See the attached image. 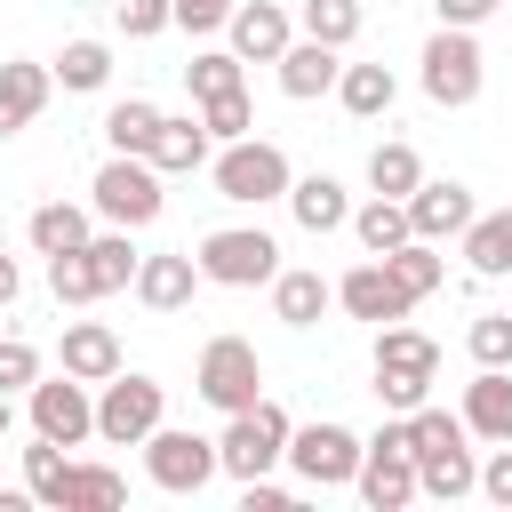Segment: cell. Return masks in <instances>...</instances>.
<instances>
[{
  "label": "cell",
  "mask_w": 512,
  "mask_h": 512,
  "mask_svg": "<svg viewBox=\"0 0 512 512\" xmlns=\"http://www.w3.org/2000/svg\"><path fill=\"white\" fill-rule=\"evenodd\" d=\"M280 456H288V408H280V400H248V408L224 416V432H216V472L256 480V472H272Z\"/></svg>",
  "instance_id": "cell-1"
},
{
  "label": "cell",
  "mask_w": 512,
  "mask_h": 512,
  "mask_svg": "<svg viewBox=\"0 0 512 512\" xmlns=\"http://www.w3.org/2000/svg\"><path fill=\"white\" fill-rule=\"evenodd\" d=\"M432 376H440V344H432L424 328L384 320V336H376V400L408 416V408L432 392Z\"/></svg>",
  "instance_id": "cell-2"
},
{
  "label": "cell",
  "mask_w": 512,
  "mask_h": 512,
  "mask_svg": "<svg viewBox=\"0 0 512 512\" xmlns=\"http://www.w3.org/2000/svg\"><path fill=\"white\" fill-rule=\"evenodd\" d=\"M88 200H96V216H104V224H120V232H136V224H152V216L168 208V192H160V168H152L144 152H112V160L96 168Z\"/></svg>",
  "instance_id": "cell-3"
},
{
  "label": "cell",
  "mask_w": 512,
  "mask_h": 512,
  "mask_svg": "<svg viewBox=\"0 0 512 512\" xmlns=\"http://www.w3.org/2000/svg\"><path fill=\"white\" fill-rule=\"evenodd\" d=\"M192 264H200V280H216V288H272V272H280V240L256 232V224H224V232L200 240Z\"/></svg>",
  "instance_id": "cell-4"
},
{
  "label": "cell",
  "mask_w": 512,
  "mask_h": 512,
  "mask_svg": "<svg viewBox=\"0 0 512 512\" xmlns=\"http://www.w3.org/2000/svg\"><path fill=\"white\" fill-rule=\"evenodd\" d=\"M216 192L240 200V208H264V200H288V152L264 144V136H232L216 152Z\"/></svg>",
  "instance_id": "cell-5"
},
{
  "label": "cell",
  "mask_w": 512,
  "mask_h": 512,
  "mask_svg": "<svg viewBox=\"0 0 512 512\" xmlns=\"http://www.w3.org/2000/svg\"><path fill=\"white\" fill-rule=\"evenodd\" d=\"M424 96H432L440 112H464V104L480 96V40H472L464 24H440V32L424 40Z\"/></svg>",
  "instance_id": "cell-6"
},
{
  "label": "cell",
  "mask_w": 512,
  "mask_h": 512,
  "mask_svg": "<svg viewBox=\"0 0 512 512\" xmlns=\"http://www.w3.org/2000/svg\"><path fill=\"white\" fill-rule=\"evenodd\" d=\"M136 448H144L152 488H168V496H200V488L216 480V440H200V432H168V424H152Z\"/></svg>",
  "instance_id": "cell-7"
},
{
  "label": "cell",
  "mask_w": 512,
  "mask_h": 512,
  "mask_svg": "<svg viewBox=\"0 0 512 512\" xmlns=\"http://www.w3.org/2000/svg\"><path fill=\"white\" fill-rule=\"evenodd\" d=\"M200 400L208 408H248V400H264V360H256V344L248 336H208V352H200Z\"/></svg>",
  "instance_id": "cell-8"
},
{
  "label": "cell",
  "mask_w": 512,
  "mask_h": 512,
  "mask_svg": "<svg viewBox=\"0 0 512 512\" xmlns=\"http://www.w3.org/2000/svg\"><path fill=\"white\" fill-rule=\"evenodd\" d=\"M152 424H160V384H152V376H128V368H112V376H104V392H96V440H112V448H136Z\"/></svg>",
  "instance_id": "cell-9"
},
{
  "label": "cell",
  "mask_w": 512,
  "mask_h": 512,
  "mask_svg": "<svg viewBox=\"0 0 512 512\" xmlns=\"http://www.w3.org/2000/svg\"><path fill=\"white\" fill-rule=\"evenodd\" d=\"M32 432L40 440H56V448H80L88 432H96V400H88V384L80 376H32Z\"/></svg>",
  "instance_id": "cell-10"
},
{
  "label": "cell",
  "mask_w": 512,
  "mask_h": 512,
  "mask_svg": "<svg viewBox=\"0 0 512 512\" xmlns=\"http://www.w3.org/2000/svg\"><path fill=\"white\" fill-rule=\"evenodd\" d=\"M288 464L312 480V488H344L352 472H360V440L344 432V424H288Z\"/></svg>",
  "instance_id": "cell-11"
},
{
  "label": "cell",
  "mask_w": 512,
  "mask_h": 512,
  "mask_svg": "<svg viewBox=\"0 0 512 512\" xmlns=\"http://www.w3.org/2000/svg\"><path fill=\"white\" fill-rule=\"evenodd\" d=\"M336 304H344L352 320H376V328H384V320H408V304H416V296L392 280V264H384V256H368V264H352V272L336 280Z\"/></svg>",
  "instance_id": "cell-12"
},
{
  "label": "cell",
  "mask_w": 512,
  "mask_h": 512,
  "mask_svg": "<svg viewBox=\"0 0 512 512\" xmlns=\"http://www.w3.org/2000/svg\"><path fill=\"white\" fill-rule=\"evenodd\" d=\"M224 32H232V56L240 64H280V48L296 40L288 32V8H272V0H232Z\"/></svg>",
  "instance_id": "cell-13"
},
{
  "label": "cell",
  "mask_w": 512,
  "mask_h": 512,
  "mask_svg": "<svg viewBox=\"0 0 512 512\" xmlns=\"http://www.w3.org/2000/svg\"><path fill=\"white\" fill-rule=\"evenodd\" d=\"M472 216H480V208H472V192H464L456 176H440V184H416V192H408V232H416V240H456Z\"/></svg>",
  "instance_id": "cell-14"
},
{
  "label": "cell",
  "mask_w": 512,
  "mask_h": 512,
  "mask_svg": "<svg viewBox=\"0 0 512 512\" xmlns=\"http://www.w3.org/2000/svg\"><path fill=\"white\" fill-rule=\"evenodd\" d=\"M56 360H64V376H80V384H104V376L120 368V336H112L104 320H64V336H56Z\"/></svg>",
  "instance_id": "cell-15"
},
{
  "label": "cell",
  "mask_w": 512,
  "mask_h": 512,
  "mask_svg": "<svg viewBox=\"0 0 512 512\" xmlns=\"http://www.w3.org/2000/svg\"><path fill=\"white\" fill-rule=\"evenodd\" d=\"M360 496L376 504V512H400L408 496H416V456L408 448H360Z\"/></svg>",
  "instance_id": "cell-16"
},
{
  "label": "cell",
  "mask_w": 512,
  "mask_h": 512,
  "mask_svg": "<svg viewBox=\"0 0 512 512\" xmlns=\"http://www.w3.org/2000/svg\"><path fill=\"white\" fill-rule=\"evenodd\" d=\"M336 72H344V56H336L328 40H288V48H280V88H288L296 104L328 96V88H336Z\"/></svg>",
  "instance_id": "cell-17"
},
{
  "label": "cell",
  "mask_w": 512,
  "mask_h": 512,
  "mask_svg": "<svg viewBox=\"0 0 512 512\" xmlns=\"http://www.w3.org/2000/svg\"><path fill=\"white\" fill-rule=\"evenodd\" d=\"M128 288H136L152 312H184V304H192V288H200V264H192V248H184V256H144Z\"/></svg>",
  "instance_id": "cell-18"
},
{
  "label": "cell",
  "mask_w": 512,
  "mask_h": 512,
  "mask_svg": "<svg viewBox=\"0 0 512 512\" xmlns=\"http://www.w3.org/2000/svg\"><path fill=\"white\" fill-rule=\"evenodd\" d=\"M464 432L512 440V376H504V368H480V376L464 384Z\"/></svg>",
  "instance_id": "cell-19"
},
{
  "label": "cell",
  "mask_w": 512,
  "mask_h": 512,
  "mask_svg": "<svg viewBox=\"0 0 512 512\" xmlns=\"http://www.w3.org/2000/svg\"><path fill=\"white\" fill-rule=\"evenodd\" d=\"M48 88H56V72H48V64H0V136L32 128V120H40V104H48Z\"/></svg>",
  "instance_id": "cell-20"
},
{
  "label": "cell",
  "mask_w": 512,
  "mask_h": 512,
  "mask_svg": "<svg viewBox=\"0 0 512 512\" xmlns=\"http://www.w3.org/2000/svg\"><path fill=\"white\" fill-rule=\"evenodd\" d=\"M144 160H152L160 176H192V168L208 160V128H200V120H176V112H160V128H152Z\"/></svg>",
  "instance_id": "cell-21"
},
{
  "label": "cell",
  "mask_w": 512,
  "mask_h": 512,
  "mask_svg": "<svg viewBox=\"0 0 512 512\" xmlns=\"http://www.w3.org/2000/svg\"><path fill=\"white\" fill-rule=\"evenodd\" d=\"M288 208H296L304 232H344L352 224V200H344L336 176H288Z\"/></svg>",
  "instance_id": "cell-22"
},
{
  "label": "cell",
  "mask_w": 512,
  "mask_h": 512,
  "mask_svg": "<svg viewBox=\"0 0 512 512\" xmlns=\"http://www.w3.org/2000/svg\"><path fill=\"white\" fill-rule=\"evenodd\" d=\"M456 240H464V264H472L480 280H504V272H512V208H488V216H472Z\"/></svg>",
  "instance_id": "cell-23"
},
{
  "label": "cell",
  "mask_w": 512,
  "mask_h": 512,
  "mask_svg": "<svg viewBox=\"0 0 512 512\" xmlns=\"http://www.w3.org/2000/svg\"><path fill=\"white\" fill-rule=\"evenodd\" d=\"M336 96H344L352 120H384L392 96H400V80H392V64H344L336 72Z\"/></svg>",
  "instance_id": "cell-24"
},
{
  "label": "cell",
  "mask_w": 512,
  "mask_h": 512,
  "mask_svg": "<svg viewBox=\"0 0 512 512\" xmlns=\"http://www.w3.org/2000/svg\"><path fill=\"white\" fill-rule=\"evenodd\" d=\"M328 304H336V288H328L320 272H272V320H288V328H312Z\"/></svg>",
  "instance_id": "cell-25"
},
{
  "label": "cell",
  "mask_w": 512,
  "mask_h": 512,
  "mask_svg": "<svg viewBox=\"0 0 512 512\" xmlns=\"http://www.w3.org/2000/svg\"><path fill=\"white\" fill-rule=\"evenodd\" d=\"M352 240L368 248V256H392L400 240H408V200H368V208H352Z\"/></svg>",
  "instance_id": "cell-26"
},
{
  "label": "cell",
  "mask_w": 512,
  "mask_h": 512,
  "mask_svg": "<svg viewBox=\"0 0 512 512\" xmlns=\"http://www.w3.org/2000/svg\"><path fill=\"white\" fill-rule=\"evenodd\" d=\"M80 256H88V272H96V288H104V296H112V288H128V280H136V264H144V256L128 248V232H120V224H112V232H88V240H80Z\"/></svg>",
  "instance_id": "cell-27"
},
{
  "label": "cell",
  "mask_w": 512,
  "mask_h": 512,
  "mask_svg": "<svg viewBox=\"0 0 512 512\" xmlns=\"http://www.w3.org/2000/svg\"><path fill=\"white\" fill-rule=\"evenodd\" d=\"M480 488V464H472V448H440V456H424L416 464V496H472Z\"/></svg>",
  "instance_id": "cell-28"
},
{
  "label": "cell",
  "mask_w": 512,
  "mask_h": 512,
  "mask_svg": "<svg viewBox=\"0 0 512 512\" xmlns=\"http://www.w3.org/2000/svg\"><path fill=\"white\" fill-rule=\"evenodd\" d=\"M64 480H72V456H64L56 440H40V432H32V448H24V496L64 512Z\"/></svg>",
  "instance_id": "cell-29"
},
{
  "label": "cell",
  "mask_w": 512,
  "mask_h": 512,
  "mask_svg": "<svg viewBox=\"0 0 512 512\" xmlns=\"http://www.w3.org/2000/svg\"><path fill=\"white\" fill-rule=\"evenodd\" d=\"M384 264H392V280H400L408 296H432V288L448 280V264H440V240H416V232H408V240H400Z\"/></svg>",
  "instance_id": "cell-30"
},
{
  "label": "cell",
  "mask_w": 512,
  "mask_h": 512,
  "mask_svg": "<svg viewBox=\"0 0 512 512\" xmlns=\"http://www.w3.org/2000/svg\"><path fill=\"white\" fill-rule=\"evenodd\" d=\"M120 496H128V480L112 464H72V480H64V512H120Z\"/></svg>",
  "instance_id": "cell-31"
},
{
  "label": "cell",
  "mask_w": 512,
  "mask_h": 512,
  "mask_svg": "<svg viewBox=\"0 0 512 512\" xmlns=\"http://www.w3.org/2000/svg\"><path fill=\"white\" fill-rule=\"evenodd\" d=\"M152 128H160V104H152V96H120V104L104 112V144H112V152H144Z\"/></svg>",
  "instance_id": "cell-32"
},
{
  "label": "cell",
  "mask_w": 512,
  "mask_h": 512,
  "mask_svg": "<svg viewBox=\"0 0 512 512\" xmlns=\"http://www.w3.org/2000/svg\"><path fill=\"white\" fill-rule=\"evenodd\" d=\"M368 184H376L384 200H408V192L424 184V160H416V144H376V152H368Z\"/></svg>",
  "instance_id": "cell-33"
},
{
  "label": "cell",
  "mask_w": 512,
  "mask_h": 512,
  "mask_svg": "<svg viewBox=\"0 0 512 512\" xmlns=\"http://www.w3.org/2000/svg\"><path fill=\"white\" fill-rule=\"evenodd\" d=\"M80 240H88V208H72V200L32 208V248H40V256H64V248H80Z\"/></svg>",
  "instance_id": "cell-34"
},
{
  "label": "cell",
  "mask_w": 512,
  "mask_h": 512,
  "mask_svg": "<svg viewBox=\"0 0 512 512\" xmlns=\"http://www.w3.org/2000/svg\"><path fill=\"white\" fill-rule=\"evenodd\" d=\"M304 40L352 48L360 40V0H304Z\"/></svg>",
  "instance_id": "cell-35"
},
{
  "label": "cell",
  "mask_w": 512,
  "mask_h": 512,
  "mask_svg": "<svg viewBox=\"0 0 512 512\" xmlns=\"http://www.w3.org/2000/svg\"><path fill=\"white\" fill-rule=\"evenodd\" d=\"M56 80H64V88H104V80H112V48H104V40H64Z\"/></svg>",
  "instance_id": "cell-36"
},
{
  "label": "cell",
  "mask_w": 512,
  "mask_h": 512,
  "mask_svg": "<svg viewBox=\"0 0 512 512\" xmlns=\"http://www.w3.org/2000/svg\"><path fill=\"white\" fill-rule=\"evenodd\" d=\"M200 128H208V144H232V136H248V128H256V104H248V88H224V96H208V104H200Z\"/></svg>",
  "instance_id": "cell-37"
},
{
  "label": "cell",
  "mask_w": 512,
  "mask_h": 512,
  "mask_svg": "<svg viewBox=\"0 0 512 512\" xmlns=\"http://www.w3.org/2000/svg\"><path fill=\"white\" fill-rule=\"evenodd\" d=\"M48 288H56V304H96V296H104L80 248H64V256H48Z\"/></svg>",
  "instance_id": "cell-38"
},
{
  "label": "cell",
  "mask_w": 512,
  "mask_h": 512,
  "mask_svg": "<svg viewBox=\"0 0 512 512\" xmlns=\"http://www.w3.org/2000/svg\"><path fill=\"white\" fill-rule=\"evenodd\" d=\"M464 344H472V360H480V368H512V312H480Z\"/></svg>",
  "instance_id": "cell-39"
},
{
  "label": "cell",
  "mask_w": 512,
  "mask_h": 512,
  "mask_svg": "<svg viewBox=\"0 0 512 512\" xmlns=\"http://www.w3.org/2000/svg\"><path fill=\"white\" fill-rule=\"evenodd\" d=\"M184 80H192V96L208 104V96H224V88H240V56H224V48H208V56H192V64H184Z\"/></svg>",
  "instance_id": "cell-40"
},
{
  "label": "cell",
  "mask_w": 512,
  "mask_h": 512,
  "mask_svg": "<svg viewBox=\"0 0 512 512\" xmlns=\"http://www.w3.org/2000/svg\"><path fill=\"white\" fill-rule=\"evenodd\" d=\"M32 376H40V352L24 336H0V392H32Z\"/></svg>",
  "instance_id": "cell-41"
},
{
  "label": "cell",
  "mask_w": 512,
  "mask_h": 512,
  "mask_svg": "<svg viewBox=\"0 0 512 512\" xmlns=\"http://www.w3.org/2000/svg\"><path fill=\"white\" fill-rule=\"evenodd\" d=\"M176 16H168V0H120V32L128 40H152V32H168Z\"/></svg>",
  "instance_id": "cell-42"
},
{
  "label": "cell",
  "mask_w": 512,
  "mask_h": 512,
  "mask_svg": "<svg viewBox=\"0 0 512 512\" xmlns=\"http://www.w3.org/2000/svg\"><path fill=\"white\" fill-rule=\"evenodd\" d=\"M168 16H176L184 32H216V24L232 16V0H168Z\"/></svg>",
  "instance_id": "cell-43"
},
{
  "label": "cell",
  "mask_w": 512,
  "mask_h": 512,
  "mask_svg": "<svg viewBox=\"0 0 512 512\" xmlns=\"http://www.w3.org/2000/svg\"><path fill=\"white\" fill-rule=\"evenodd\" d=\"M480 496H488V504H512V440H496V456H488V472H480Z\"/></svg>",
  "instance_id": "cell-44"
},
{
  "label": "cell",
  "mask_w": 512,
  "mask_h": 512,
  "mask_svg": "<svg viewBox=\"0 0 512 512\" xmlns=\"http://www.w3.org/2000/svg\"><path fill=\"white\" fill-rule=\"evenodd\" d=\"M432 8H440V24H464V32H472V24H488L504 0H432Z\"/></svg>",
  "instance_id": "cell-45"
},
{
  "label": "cell",
  "mask_w": 512,
  "mask_h": 512,
  "mask_svg": "<svg viewBox=\"0 0 512 512\" xmlns=\"http://www.w3.org/2000/svg\"><path fill=\"white\" fill-rule=\"evenodd\" d=\"M248 512H288V488H272V480L256 472V480H248Z\"/></svg>",
  "instance_id": "cell-46"
},
{
  "label": "cell",
  "mask_w": 512,
  "mask_h": 512,
  "mask_svg": "<svg viewBox=\"0 0 512 512\" xmlns=\"http://www.w3.org/2000/svg\"><path fill=\"white\" fill-rule=\"evenodd\" d=\"M16 288H24V272H16V256L0 248V304H16Z\"/></svg>",
  "instance_id": "cell-47"
},
{
  "label": "cell",
  "mask_w": 512,
  "mask_h": 512,
  "mask_svg": "<svg viewBox=\"0 0 512 512\" xmlns=\"http://www.w3.org/2000/svg\"><path fill=\"white\" fill-rule=\"evenodd\" d=\"M0 440H8V392H0Z\"/></svg>",
  "instance_id": "cell-48"
},
{
  "label": "cell",
  "mask_w": 512,
  "mask_h": 512,
  "mask_svg": "<svg viewBox=\"0 0 512 512\" xmlns=\"http://www.w3.org/2000/svg\"><path fill=\"white\" fill-rule=\"evenodd\" d=\"M504 8H512V0H504Z\"/></svg>",
  "instance_id": "cell-49"
}]
</instances>
